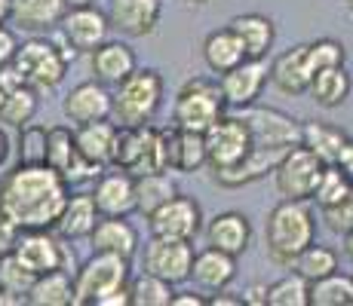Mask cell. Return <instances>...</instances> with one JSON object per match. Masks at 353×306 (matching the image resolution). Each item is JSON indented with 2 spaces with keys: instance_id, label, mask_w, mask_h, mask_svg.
<instances>
[{
  "instance_id": "7",
  "label": "cell",
  "mask_w": 353,
  "mask_h": 306,
  "mask_svg": "<svg viewBox=\"0 0 353 306\" xmlns=\"http://www.w3.org/2000/svg\"><path fill=\"white\" fill-rule=\"evenodd\" d=\"M206 138V162L212 172H225V168L240 166L252 151V135L249 126L240 117H221L203 132Z\"/></svg>"
},
{
  "instance_id": "45",
  "label": "cell",
  "mask_w": 353,
  "mask_h": 306,
  "mask_svg": "<svg viewBox=\"0 0 353 306\" xmlns=\"http://www.w3.org/2000/svg\"><path fill=\"white\" fill-rule=\"evenodd\" d=\"M16 50H19V40H16V34H12L6 25H0V67H6L12 61V56H16Z\"/></svg>"
},
{
  "instance_id": "41",
  "label": "cell",
  "mask_w": 353,
  "mask_h": 306,
  "mask_svg": "<svg viewBox=\"0 0 353 306\" xmlns=\"http://www.w3.org/2000/svg\"><path fill=\"white\" fill-rule=\"evenodd\" d=\"M34 278H37V276H31L28 270L16 261V254H12V251H10V254H0V288H3V291L25 297V303H28V288H31Z\"/></svg>"
},
{
  "instance_id": "24",
  "label": "cell",
  "mask_w": 353,
  "mask_h": 306,
  "mask_svg": "<svg viewBox=\"0 0 353 306\" xmlns=\"http://www.w3.org/2000/svg\"><path fill=\"white\" fill-rule=\"evenodd\" d=\"M90 65H92V74H96L99 83L117 86L120 80H126L129 74L139 67V61H135V52L129 50L126 43H120V40H105V43L90 52Z\"/></svg>"
},
{
  "instance_id": "34",
  "label": "cell",
  "mask_w": 353,
  "mask_h": 306,
  "mask_svg": "<svg viewBox=\"0 0 353 306\" xmlns=\"http://www.w3.org/2000/svg\"><path fill=\"white\" fill-rule=\"evenodd\" d=\"M344 141H347V135L338 126H325V122H304L301 126V144L310 153L320 156V162H325V166H335L338 162Z\"/></svg>"
},
{
  "instance_id": "38",
  "label": "cell",
  "mask_w": 353,
  "mask_h": 306,
  "mask_svg": "<svg viewBox=\"0 0 353 306\" xmlns=\"http://www.w3.org/2000/svg\"><path fill=\"white\" fill-rule=\"evenodd\" d=\"M268 306H310V282L298 273H289L268 285Z\"/></svg>"
},
{
  "instance_id": "15",
  "label": "cell",
  "mask_w": 353,
  "mask_h": 306,
  "mask_svg": "<svg viewBox=\"0 0 353 306\" xmlns=\"http://www.w3.org/2000/svg\"><path fill=\"white\" fill-rule=\"evenodd\" d=\"M59 28H62L68 46L74 52H92L96 46H101L108 40L111 25H108L105 12H99L96 6H77V10L65 12Z\"/></svg>"
},
{
  "instance_id": "42",
  "label": "cell",
  "mask_w": 353,
  "mask_h": 306,
  "mask_svg": "<svg viewBox=\"0 0 353 306\" xmlns=\"http://www.w3.org/2000/svg\"><path fill=\"white\" fill-rule=\"evenodd\" d=\"M307 56H310V65L316 71H323V67H332V65H344L347 52H344V43L325 37V40H316V43H307Z\"/></svg>"
},
{
  "instance_id": "56",
  "label": "cell",
  "mask_w": 353,
  "mask_h": 306,
  "mask_svg": "<svg viewBox=\"0 0 353 306\" xmlns=\"http://www.w3.org/2000/svg\"><path fill=\"white\" fill-rule=\"evenodd\" d=\"M188 3H209V0H188Z\"/></svg>"
},
{
  "instance_id": "35",
  "label": "cell",
  "mask_w": 353,
  "mask_h": 306,
  "mask_svg": "<svg viewBox=\"0 0 353 306\" xmlns=\"http://www.w3.org/2000/svg\"><path fill=\"white\" fill-rule=\"evenodd\" d=\"M310 306H353V276L335 273L310 282Z\"/></svg>"
},
{
  "instance_id": "29",
  "label": "cell",
  "mask_w": 353,
  "mask_h": 306,
  "mask_svg": "<svg viewBox=\"0 0 353 306\" xmlns=\"http://www.w3.org/2000/svg\"><path fill=\"white\" fill-rule=\"evenodd\" d=\"M236 37L243 40V50H246V58H268L270 46H274V22L268 16H258V12H246V16L230 19L228 25Z\"/></svg>"
},
{
  "instance_id": "54",
  "label": "cell",
  "mask_w": 353,
  "mask_h": 306,
  "mask_svg": "<svg viewBox=\"0 0 353 306\" xmlns=\"http://www.w3.org/2000/svg\"><path fill=\"white\" fill-rule=\"evenodd\" d=\"M96 0H65V6L68 10H77V6H92Z\"/></svg>"
},
{
  "instance_id": "14",
  "label": "cell",
  "mask_w": 353,
  "mask_h": 306,
  "mask_svg": "<svg viewBox=\"0 0 353 306\" xmlns=\"http://www.w3.org/2000/svg\"><path fill=\"white\" fill-rule=\"evenodd\" d=\"M270 80V65L264 58H243L236 67L219 74V86L225 95L228 107H249L255 105V98L261 95L264 83Z\"/></svg>"
},
{
  "instance_id": "16",
  "label": "cell",
  "mask_w": 353,
  "mask_h": 306,
  "mask_svg": "<svg viewBox=\"0 0 353 306\" xmlns=\"http://www.w3.org/2000/svg\"><path fill=\"white\" fill-rule=\"evenodd\" d=\"M92 202H96L101 217H129L135 212V181L132 175L117 168L96 178L92 187Z\"/></svg>"
},
{
  "instance_id": "30",
  "label": "cell",
  "mask_w": 353,
  "mask_h": 306,
  "mask_svg": "<svg viewBox=\"0 0 353 306\" xmlns=\"http://www.w3.org/2000/svg\"><path fill=\"white\" fill-rule=\"evenodd\" d=\"M203 58H206L212 74H225L246 58V50H243V40L236 37L234 31L221 28V31H212L203 40Z\"/></svg>"
},
{
  "instance_id": "50",
  "label": "cell",
  "mask_w": 353,
  "mask_h": 306,
  "mask_svg": "<svg viewBox=\"0 0 353 306\" xmlns=\"http://www.w3.org/2000/svg\"><path fill=\"white\" fill-rule=\"evenodd\" d=\"M206 303L209 306H243V297H230L221 288V291H212V297H206Z\"/></svg>"
},
{
  "instance_id": "2",
  "label": "cell",
  "mask_w": 353,
  "mask_h": 306,
  "mask_svg": "<svg viewBox=\"0 0 353 306\" xmlns=\"http://www.w3.org/2000/svg\"><path fill=\"white\" fill-rule=\"evenodd\" d=\"M314 212L301 199H283L264 223V248H268L270 261L280 263V267H292V261L314 242Z\"/></svg>"
},
{
  "instance_id": "33",
  "label": "cell",
  "mask_w": 353,
  "mask_h": 306,
  "mask_svg": "<svg viewBox=\"0 0 353 306\" xmlns=\"http://www.w3.org/2000/svg\"><path fill=\"white\" fill-rule=\"evenodd\" d=\"M353 89V80L350 74L344 71V65H332V67H323V71L314 74L310 80V95L320 107H341L347 101V95Z\"/></svg>"
},
{
  "instance_id": "43",
  "label": "cell",
  "mask_w": 353,
  "mask_h": 306,
  "mask_svg": "<svg viewBox=\"0 0 353 306\" xmlns=\"http://www.w3.org/2000/svg\"><path fill=\"white\" fill-rule=\"evenodd\" d=\"M323 221H325V227H329L332 233H341V236L350 233L353 230V190L344 196L341 202L323 208Z\"/></svg>"
},
{
  "instance_id": "5",
  "label": "cell",
  "mask_w": 353,
  "mask_h": 306,
  "mask_svg": "<svg viewBox=\"0 0 353 306\" xmlns=\"http://www.w3.org/2000/svg\"><path fill=\"white\" fill-rule=\"evenodd\" d=\"M225 107L228 105L219 83H212L206 77H194L175 95L172 126L188 129V132H206L215 120L225 117Z\"/></svg>"
},
{
  "instance_id": "25",
  "label": "cell",
  "mask_w": 353,
  "mask_h": 306,
  "mask_svg": "<svg viewBox=\"0 0 353 306\" xmlns=\"http://www.w3.org/2000/svg\"><path fill=\"white\" fill-rule=\"evenodd\" d=\"M236 276V257L225 254L219 248H203L194 254L191 278L200 285L203 291H221L234 282Z\"/></svg>"
},
{
  "instance_id": "37",
  "label": "cell",
  "mask_w": 353,
  "mask_h": 306,
  "mask_svg": "<svg viewBox=\"0 0 353 306\" xmlns=\"http://www.w3.org/2000/svg\"><path fill=\"white\" fill-rule=\"evenodd\" d=\"M172 294H175L172 285H169L166 278L148 273V270L139 278L129 282V297H132L135 306H169Z\"/></svg>"
},
{
  "instance_id": "39",
  "label": "cell",
  "mask_w": 353,
  "mask_h": 306,
  "mask_svg": "<svg viewBox=\"0 0 353 306\" xmlns=\"http://www.w3.org/2000/svg\"><path fill=\"white\" fill-rule=\"evenodd\" d=\"M350 190H353V181L341 172V168H338V166H325L323 175H320V181H316L314 199L320 202V208H329V206H335V202H341Z\"/></svg>"
},
{
  "instance_id": "3",
  "label": "cell",
  "mask_w": 353,
  "mask_h": 306,
  "mask_svg": "<svg viewBox=\"0 0 353 306\" xmlns=\"http://www.w3.org/2000/svg\"><path fill=\"white\" fill-rule=\"evenodd\" d=\"M163 101V77L154 67H135L111 95V117L117 126H145L157 117Z\"/></svg>"
},
{
  "instance_id": "53",
  "label": "cell",
  "mask_w": 353,
  "mask_h": 306,
  "mask_svg": "<svg viewBox=\"0 0 353 306\" xmlns=\"http://www.w3.org/2000/svg\"><path fill=\"white\" fill-rule=\"evenodd\" d=\"M344 254L353 261V230H350V233H344Z\"/></svg>"
},
{
  "instance_id": "28",
  "label": "cell",
  "mask_w": 353,
  "mask_h": 306,
  "mask_svg": "<svg viewBox=\"0 0 353 306\" xmlns=\"http://www.w3.org/2000/svg\"><path fill=\"white\" fill-rule=\"evenodd\" d=\"M114 135H117V122L96 120V122H83L74 129V144L83 160L96 162V166H111V153H114Z\"/></svg>"
},
{
  "instance_id": "49",
  "label": "cell",
  "mask_w": 353,
  "mask_h": 306,
  "mask_svg": "<svg viewBox=\"0 0 353 306\" xmlns=\"http://www.w3.org/2000/svg\"><path fill=\"white\" fill-rule=\"evenodd\" d=\"M206 303V297L203 294H194V291H185V294H172V300L169 306H203Z\"/></svg>"
},
{
  "instance_id": "51",
  "label": "cell",
  "mask_w": 353,
  "mask_h": 306,
  "mask_svg": "<svg viewBox=\"0 0 353 306\" xmlns=\"http://www.w3.org/2000/svg\"><path fill=\"white\" fill-rule=\"evenodd\" d=\"M6 156H10V135H6V129L0 126V168H3Z\"/></svg>"
},
{
  "instance_id": "1",
  "label": "cell",
  "mask_w": 353,
  "mask_h": 306,
  "mask_svg": "<svg viewBox=\"0 0 353 306\" xmlns=\"http://www.w3.org/2000/svg\"><path fill=\"white\" fill-rule=\"evenodd\" d=\"M68 202V184L50 166H16L0 181V208L22 230H52Z\"/></svg>"
},
{
  "instance_id": "36",
  "label": "cell",
  "mask_w": 353,
  "mask_h": 306,
  "mask_svg": "<svg viewBox=\"0 0 353 306\" xmlns=\"http://www.w3.org/2000/svg\"><path fill=\"white\" fill-rule=\"evenodd\" d=\"M292 270H295L298 276H304L307 282H316V278H323V276H329V273H335L338 270V254L329 248V245H314L310 242L307 248L292 261Z\"/></svg>"
},
{
  "instance_id": "22",
  "label": "cell",
  "mask_w": 353,
  "mask_h": 306,
  "mask_svg": "<svg viewBox=\"0 0 353 306\" xmlns=\"http://www.w3.org/2000/svg\"><path fill=\"white\" fill-rule=\"evenodd\" d=\"M252 242V223L240 212H221L209 221L206 227V245L219 248L230 257H240Z\"/></svg>"
},
{
  "instance_id": "17",
  "label": "cell",
  "mask_w": 353,
  "mask_h": 306,
  "mask_svg": "<svg viewBox=\"0 0 353 306\" xmlns=\"http://www.w3.org/2000/svg\"><path fill=\"white\" fill-rule=\"evenodd\" d=\"M163 151H166V172L191 175L206 166V138L203 132L188 129H163Z\"/></svg>"
},
{
  "instance_id": "8",
  "label": "cell",
  "mask_w": 353,
  "mask_h": 306,
  "mask_svg": "<svg viewBox=\"0 0 353 306\" xmlns=\"http://www.w3.org/2000/svg\"><path fill=\"white\" fill-rule=\"evenodd\" d=\"M325 162H320V156L310 153L304 144L289 147L286 156L280 160V166L274 168L276 175V190L283 193V199H314L316 181H320Z\"/></svg>"
},
{
  "instance_id": "11",
  "label": "cell",
  "mask_w": 353,
  "mask_h": 306,
  "mask_svg": "<svg viewBox=\"0 0 353 306\" xmlns=\"http://www.w3.org/2000/svg\"><path fill=\"white\" fill-rule=\"evenodd\" d=\"M203 227V212L200 202L191 196L175 193L169 202H163L154 215H148V230L157 239H181V242H194V236Z\"/></svg>"
},
{
  "instance_id": "18",
  "label": "cell",
  "mask_w": 353,
  "mask_h": 306,
  "mask_svg": "<svg viewBox=\"0 0 353 306\" xmlns=\"http://www.w3.org/2000/svg\"><path fill=\"white\" fill-rule=\"evenodd\" d=\"M37 113V89L22 83L10 65L0 67V122L10 126H25Z\"/></svg>"
},
{
  "instance_id": "21",
  "label": "cell",
  "mask_w": 353,
  "mask_h": 306,
  "mask_svg": "<svg viewBox=\"0 0 353 306\" xmlns=\"http://www.w3.org/2000/svg\"><path fill=\"white\" fill-rule=\"evenodd\" d=\"M314 74H316V67L310 65L307 43H301V46H295V50L274 58V65H270V83L283 95H304L310 89Z\"/></svg>"
},
{
  "instance_id": "48",
  "label": "cell",
  "mask_w": 353,
  "mask_h": 306,
  "mask_svg": "<svg viewBox=\"0 0 353 306\" xmlns=\"http://www.w3.org/2000/svg\"><path fill=\"white\" fill-rule=\"evenodd\" d=\"M243 303H255V306H268V285H252L243 294Z\"/></svg>"
},
{
  "instance_id": "52",
  "label": "cell",
  "mask_w": 353,
  "mask_h": 306,
  "mask_svg": "<svg viewBox=\"0 0 353 306\" xmlns=\"http://www.w3.org/2000/svg\"><path fill=\"white\" fill-rule=\"evenodd\" d=\"M10 22V0H0V25Z\"/></svg>"
},
{
  "instance_id": "23",
  "label": "cell",
  "mask_w": 353,
  "mask_h": 306,
  "mask_svg": "<svg viewBox=\"0 0 353 306\" xmlns=\"http://www.w3.org/2000/svg\"><path fill=\"white\" fill-rule=\"evenodd\" d=\"M65 12V0H10V22L28 34H46L59 28Z\"/></svg>"
},
{
  "instance_id": "20",
  "label": "cell",
  "mask_w": 353,
  "mask_h": 306,
  "mask_svg": "<svg viewBox=\"0 0 353 306\" xmlns=\"http://www.w3.org/2000/svg\"><path fill=\"white\" fill-rule=\"evenodd\" d=\"M62 111H65V117L71 122H77V126L96 122V120H111V92H108V86L99 83V80L80 83L65 95Z\"/></svg>"
},
{
  "instance_id": "47",
  "label": "cell",
  "mask_w": 353,
  "mask_h": 306,
  "mask_svg": "<svg viewBox=\"0 0 353 306\" xmlns=\"http://www.w3.org/2000/svg\"><path fill=\"white\" fill-rule=\"evenodd\" d=\"M335 166L341 168V172L353 181V138L344 141V147H341V153H338V162H335Z\"/></svg>"
},
{
  "instance_id": "10",
  "label": "cell",
  "mask_w": 353,
  "mask_h": 306,
  "mask_svg": "<svg viewBox=\"0 0 353 306\" xmlns=\"http://www.w3.org/2000/svg\"><path fill=\"white\" fill-rule=\"evenodd\" d=\"M249 126L252 135V147H283L289 151L292 144H301V126L289 117V113L276 111V107H240L236 113Z\"/></svg>"
},
{
  "instance_id": "26",
  "label": "cell",
  "mask_w": 353,
  "mask_h": 306,
  "mask_svg": "<svg viewBox=\"0 0 353 306\" xmlns=\"http://www.w3.org/2000/svg\"><path fill=\"white\" fill-rule=\"evenodd\" d=\"M96 251H108V254H120L126 261H132L139 251V233L126 217H99V223L90 233Z\"/></svg>"
},
{
  "instance_id": "4",
  "label": "cell",
  "mask_w": 353,
  "mask_h": 306,
  "mask_svg": "<svg viewBox=\"0 0 353 306\" xmlns=\"http://www.w3.org/2000/svg\"><path fill=\"white\" fill-rule=\"evenodd\" d=\"M77 52L62 50L59 43H50L43 37H34L28 43H22L12 56L10 67L22 77V83H28L31 89H56L68 74V61Z\"/></svg>"
},
{
  "instance_id": "19",
  "label": "cell",
  "mask_w": 353,
  "mask_h": 306,
  "mask_svg": "<svg viewBox=\"0 0 353 306\" xmlns=\"http://www.w3.org/2000/svg\"><path fill=\"white\" fill-rule=\"evenodd\" d=\"M108 25L126 37H148L160 25V0H111Z\"/></svg>"
},
{
  "instance_id": "55",
  "label": "cell",
  "mask_w": 353,
  "mask_h": 306,
  "mask_svg": "<svg viewBox=\"0 0 353 306\" xmlns=\"http://www.w3.org/2000/svg\"><path fill=\"white\" fill-rule=\"evenodd\" d=\"M344 6H347V10L353 12V0H344Z\"/></svg>"
},
{
  "instance_id": "6",
  "label": "cell",
  "mask_w": 353,
  "mask_h": 306,
  "mask_svg": "<svg viewBox=\"0 0 353 306\" xmlns=\"http://www.w3.org/2000/svg\"><path fill=\"white\" fill-rule=\"evenodd\" d=\"M129 285V261L120 254L96 251L74 276V306H92L105 291Z\"/></svg>"
},
{
  "instance_id": "13",
  "label": "cell",
  "mask_w": 353,
  "mask_h": 306,
  "mask_svg": "<svg viewBox=\"0 0 353 306\" xmlns=\"http://www.w3.org/2000/svg\"><path fill=\"white\" fill-rule=\"evenodd\" d=\"M194 267V245L181 239H157L151 236L145 248V270L160 278H166L169 285H181L191 278Z\"/></svg>"
},
{
  "instance_id": "27",
  "label": "cell",
  "mask_w": 353,
  "mask_h": 306,
  "mask_svg": "<svg viewBox=\"0 0 353 306\" xmlns=\"http://www.w3.org/2000/svg\"><path fill=\"white\" fill-rule=\"evenodd\" d=\"M99 217L101 215H99L96 202H92V193H74V196L68 193V202L52 230L62 239H86L92 233V227L99 223Z\"/></svg>"
},
{
  "instance_id": "31",
  "label": "cell",
  "mask_w": 353,
  "mask_h": 306,
  "mask_svg": "<svg viewBox=\"0 0 353 306\" xmlns=\"http://www.w3.org/2000/svg\"><path fill=\"white\" fill-rule=\"evenodd\" d=\"M28 303L34 306H74V278L68 270H50L37 276L28 288Z\"/></svg>"
},
{
  "instance_id": "9",
  "label": "cell",
  "mask_w": 353,
  "mask_h": 306,
  "mask_svg": "<svg viewBox=\"0 0 353 306\" xmlns=\"http://www.w3.org/2000/svg\"><path fill=\"white\" fill-rule=\"evenodd\" d=\"M46 166L52 172L62 175V181L68 184V190L77 187V184H86V181H96L101 175V166L96 162L83 160L74 144V132L65 126H52L46 129Z\"/></svg>"
},
{
  "instance_id": "12",
  "label": "cell",
  "mask_w": 353,
  "mask_h": 306,
  "mask_svg": "<svg viewBox=\"0 0 353 306\" xmlns=\"http://www.w3.org/2000/svg\"><path fill=\"white\" fill-rule=\"evenodd\" d=\"M12 254L31 276H43L50 270H68V261H71L68 248L50 230H22Z\"/></svg>"
},
{
  "instance_id": "44",
  "label": "cell",
  "mask_w": 353,
  "mask_h": 306,
  "mask_svg": "<svg viewBox=\"0 0 353 306\" xmlns=\"http://www.w3.org/2000/svg\"><path fill=\"white\" fill-rule=\"evenodd\" d=\"M19 236H22V227L0 208V254H10V251L16 248Z\"/></svg>"
},
{
  "instance_id": "46",
  "label": "cell",
  "mask_w": 353,
  "mask_h": 306,
  "mask_svg": "<svg viewBox=\"0 0 353 306\" xmlns=\"http://www.w3.org/2000/svg\"><path fill=\"white\" fill-rule=\"evenodd\" d=\"M129 303H132V297H129V285L111 288V291H105L101 297L92 300V306H129Z\"/></svg>"
},
{
  "instance_id": "40",
  "label": "cell",
  "mask_w": 353,
  "mask_h": 306,
  "mask_svg": "<svg viewBox=\"0 0 353 306\" xmlns=\"http://www.w3.org/2000/svg\"><path fill=\"white\" fill-rule=\"evenodd\" d=\"M19 166H46V129L25 122L19 126Z\"/></svg>"
},
{
  "instance_id": "32",
  "label": "cell",
  "mask_w": 353,
  "mask_h": 306,
  "mask_svg": "<svg viewBox=\"0 0 353 306\" xmlns=\"http://www.w3.org/2000/svg\"><path fill=\"white\" fill-rule=\"evenodd\" d=\"M135 181V212L139 215H154L163 202H169L179 187L169 178L166 172H145V175H132Z\"/></svg>"
}]
</instances>
